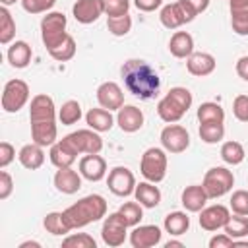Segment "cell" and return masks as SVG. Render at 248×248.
Masks as SVG:
<instances>
[{
    "mask_svg": "<svg viewBox=\"0 0 248 248\" xmlns=\"http://www.w3.org/2000/svg\"><path fill=\"white\" fill-rule=\"evenodd\" d=\"M120 76L124 81V87L138 99H151L157 95L159 87H161V79L159 74L155 72V68L141 60V58H130L122 64L120 68Z\"/></svg>",
    "mask_w": 248,
    "mask_h": 248,
    "instance_id": "1",
    "label": "cell"
},
{
    "mask_svg": "<svg viewBox=\"0 0 248 248\" xmlns=\"http://www.w3.org/2000/svg\"><path fill=\"white\" fill-rule=\"evenodd\" d=\"M62 213L72 231L81 229L89 223H95V221L107 217V202L99 194H89V196L78 200L76 203H72L70 207H66Z\"/></svg>",
    "mask_w": 248,
    "mask_h": 248,
    "instance_id": "2",
    "label": "cell"
},
{
    "mask_svg": "<svg viewBox=\"0 0 248 248\" xmlns=\"http://www.w3.org/2000/svg\"><path fill=\"white\" fill-rule=\"evenodd\" d=\"M192 93H190V89H186V87H172V89H169V93L157 103V114H159V118L163 120V122H169V124H172V122H178L186 112H188V108L192 107Z\"/></svg>",
    "mask_w": 248,
    "mask_h": 248,
    "instance_id": "3",
    "label": "cell"
},
{
    "mask_svg": "<svg viewBox=\"0 0 248 248\" xmlns=\"http://www.w3.org/2000/svg\"><path fill=\"white\" fill-rule=\"evenodd\" d=\"M66 25H68V19L62 12H46V16L41 19V39L46 50H52L56 45H60L68 37Z\"/></svg>",
    "mask_w": 248,
    "mask_h": 248,
    "instance_id": "4",
    "label": "cell"
},
{
    "mask_svg": "<svg viewBox=\"0 0 248 248\" xmlns=\"http://www.w3.org/2000/svg\"><path fill=\"white\" fill-rule=\"evenodd\" d=\"M167 165H169V159H167L165 149H161V147H149L141 155L140 170H141V174H143L145 180L157 184V182H161L167 176Z\"/></svg>",
    "mask_w": 248,
    "mask_h": 248,
    "instance_id": "5",
    "label": "cell"
},
{
    "mask_svg": "<svg viewBox=\"0 0 248 248\" xmlns=\"http://www.w3.org/2000/svg\"><path fill=\"white\" fill-rule=\"evenodd\" d=\"M203 190L207 192L209 200H217L225 194H229L234 186V174L227 167H211L202 182Z\"/></svg>",
    "mask_w": 248,
    "mask_h": 248,
    "instance_id": "6",
    "label": "cell"
},
{
    "mask_svg": "<svg viewBox=\"0 0 248 248\" xmlns=\"http://www.w3.org/2000/svg\"><path fill=\"white\" fill-rule=\"evenodd\" d=\"M196 12L184 2V0H176L172 4H167L161 8L159 12V19L167 29H178L184 23H190L196 19Z\"/></svg>",
    "mask_w": 248,
    "mask_h": 248,
    "instance_id": "7",
    "label": "cell"
},
{
    "mask_svg": "<svg viewBox=\"0 0 248 248\" xmlns=\"http://www.w3.org/2000/svg\"><path fill=\"white\" fill-rule=\"evenodd\" d=\"M29 101V85L23 79H10L2 91V108L6 112L21 110Z\"/></svg>",
    "mask_w": 248,
    "mask_h": 248,
    "instance_id": "8",
    "label": "cell"
},
{
    "mask_svg": "<svg viewBox=\"0 0 248 248\" xmlns=\"http://www.w3.org/2000/svg\"><path fill=\"white\" fill-rule=\"evenodd\" d=\"M159 140H161L163 149L169 151V153H182L190 145L188 130L184 126H180V124H174V122L161 130V138Z\"/></svg>",
    "mask_w": 248,
    "mask_h": 248,
    "instance_id": "9",
    "label": "cell"
},
{
    "mask_svg": "<svg viewBox=\"0 0 248 248\" xmlns=\"http://www.w3.org/2000/svg\"><path fill=\"white\" fill-rule=\"evenodd\" d=\"M126 229H128V225L124 223V219L118 211L108 213V217H105L103 227H101V238L107 246H112V248L122 246L126 240Z\"/></svg>",
    "mask_w": 248,
    "mask_h": 248,
    "instance_id": "10",
    "label": "cell"
},
{
    "mask_svg": "<svg viewBox=\"0 0 248 248\" xmlns=\"http://www.w3.org/2000/svg\"><path fill=\"white\" fill-rule=\"evenodd\" d=\"M107 186L114 196L126 198V196L134 194V190H136V176L128 167H114L108 172Z\"/></svg>",
    "mask_w": 248,
    "mask_h": 248,
    "instance_id": "11",
    "label": "cell"
},
{
    "mask_svg": "<svg viewBox=\"0 0 248 248\" xmlns=\"http://www.w3.org/2000/svg\"><path fill=\"white\" fill-rule=\"evenodd\" d=\"M29 122L39 124V122H56V107L52 97L46 93H39L31 99L29 105Z\"/></svg>",
    "mask_w": 248,
    "mask_h": 248,
    "instance_id": "12",
    "label": "cell"
},
{
    "mask_svg": "<svg viewBox=\"0 0 248 248\" xmlns=\"http://www.w3.org/2000/svg\"><path fill=\"white\" fill-rule=\"evenodd\" d=\"M78 153H99L103 149V138L93 128L89 130H76L66 136Z\"/></svg>",
    "mask_w": 248,
    "mask_h": 248,
    "instance_id": "13",
    "label": "cell"
},
{
    "mask_svg": "<svg viewBox=\"0 0 248 248\" xmlns=\"http://www.w3.org/2000/svg\"><path fill=\"white\" fill-rule=\"evenodd\" d=\"M78 151H76V147L72 145V141L64 136L62 140H56L52 145H50V153H48V157H50V163L56 167V169H64V167H72L74 165V161L78 159Z\"/></svg>",
    "mask_w": 248,
    "mask_h": 248,
    "instance_id": "14",
    "label": "cell"
},
{
    "mask_svg": "<svg viewBox=\"0 0 248 248\" xmlns=\"http://www.w3.org/2000/svg\"><path fill=\"white\" fill-rule=\"evenodd\" d=\"M229 217H231L229 207H225V205H221V203L209 205V207H203V209L200 211V227H202L203 231L213 232V231H217V229H223V227L227 225Z\"/></svg>",
    "mask_w": 248,
    "mask_h": 248,
    "instance_id": "15",
    "label": "cell"
},
{
    "mask_svg": "<svg viewBox=\"0 0 248 248\" xmlns=\"http://www.w3.org/2000/svg\"><path fill=\"white\" fill-rule=\"evenodd\" d=\"M79 174L89 182H99L107 174V161L99 153H85L79 159Z\"/></svg>",
    "mask_w": 248,
    "mask_h": 248,
    "instance_id": "16",
    "label": "cell"
},
{
    "mask_svg": "<svg viewBox=\"0 0 248 248\" xmlns=\"http://www.w3.org/2000/svg\"><path fill=\"white\" fill-rule=\"evenodd\" d=\"M97 101L107 110H118L124 105V93L122 87L116 81H105L97 87Z\"/></svg>",
    "mask_w": 248,
    "mask_h": 248,
    "instance_id": "17",
    "label": "cell"
},
{
    "mask_svg": "<svg viewBox=\"0 0 248 248\" xmlns=\"http://www.w3.org/2000/svg\"><path fill=\"white\" fill-rule=\"evenodd\" d=\"M72 14H74L76 21L89 25L105 14V2L103 0H78L72 8Z\"/></svg>",
    "mask_w": 248,
    "mask_h": 248,
    "instance_id": "18",
    "label": "cell"
},
{
    "mask_svg": "<svg viewBox=\"0 0 248 248\" xmlns=\"http://www.w3.org/2000/svg\"><path fill=\"white\" fill-rule=\"evenodd\" d=\"M161 236L163 232L157 225H136L130 232V244L134 248H151L161 242Z\"/></svg>",
    "mask_w": 248,
    "mask_h": 248,
    "instance_id": "19",
    "label": "cell"
},
{
    "mask_svg": "<svg viewBox=\"0 0 248 248\" xmlns=\"http://www.w3.org/2000/svg\"><path fill=\"white\" fill-rule=\"evenodd\" d=\"M116 124L122 132L134 134L143 126V112L136 105H122L116 114Z\"/></svg>",
    "mask_w": 248,
    "mask_h": 248,
    "instance_id": "20",
    "label": "cell"
},
{
    "mask_svg": "<svg viewBox=\"0 0 248 248\" xmlns=\"http://www.w3.org/2000/svg\"><path fill=\"white\" fill-rule=\"evenodd\" d=\"M207 200H209V196H207V192L203 190L202 184L186 186V188L182 190V196H180V202H182L184 209L190 211V213H200V211L205 207Z\"/></svg>",
    "mask_w": 248,
    "mask_h": 248,
    "instance_id": "21",
    "label": "cell"
},
{
    "mask_svg": "<svg viewBox=\"0 0 248 248\" xmlns=\"http://www.w3.org/2000/svg\"><path fill=\"white\" fill-rule=\"evenodd\" d=\"M217 62L213 58V54L209 52H192L188 58H186V68L192 76H198V78H203V76H209L213 74Z\"/></svg>",
    "mask_w": 248,
    "mask_h": 248,
    "instance_id": "22",
    "label": "cell"
},
{
    "mask_svg": "<svg viewBox=\"0 0 248 248\" xmlns=\"http://www.w3.org/2000/svg\"><path fill=\"white\" fill-rule=\"evenodd\" d=\"M54 186L62 194H76L81 188V174L76 172L72 167L58 169L54 174Z\"/></svg>",
    "mask_w": 248,
    "mask_h": 248,
    "instance_id": "23",
    "label": "cell"
},
{
    "mask_svg": "<svg viewBox=\"0 0 248 248\" xmlns=\"http://www.w3.org/2000/svg\"><path fill=\"white\" fill-rule=\"evenodd\" d=\"M231 25L236 35H248V0H229Z\"/></svg>",
    "mask_w": 248,
    "mask_h": 248,
    "instance_id": "24",
    "label": "cell"
},
{
    "mask_svg": "<svg viewBox=\"0 0 248 248\" xmlns=\"http://www.w3.org/2000/svg\"><path fill=\"white\" fill-rule=\"evenodd\" d=\"M17 159H19V163H21L25 169H29V170H37V169H41L43 163H45V151H43V145H39V143H35V141L23 145V147L19 149V153H17Z\"/></svg>",
    "mask_w": 248,
    "mask_h": 248,
    "instance_id": "25",
    "label": "cell"
},
{
    "mask_svg": "<svg viewBox=\"0 0 248 248\" xmlns=\"http://www.w3.org/2000/svg\"><path fill=\"white\" fill-rule=\"evenodd\" d=\"M169 50L174 58H188L194 52V37L188 31L172 33V37L169 41Z\"/></svg>",
    "mask_w": 248,
    "mask_h": 248,
    "instance_id": "26",
    "label": "cell"
},
{
    "mask_svg": "<svg viewBox=\"0 0 248 248\" xmlns=\"http://www.w3.org/2000/svg\"><path fill=\"white\" fill-rule=\"evenodd\" d=\"M134 196H136V202H140L147 209H153L161 203V190L155 186V182H149V180L136 184Z\"/></svg>",
    "mask_w": 248,
    "mask_h": 248,
    "instance_id": "27",
    "label": "cell"
},
{
    "mask_svg": "<svg viewBox=\"0 0 248 248\" xmlns=\"http://www.w3.org/2000/svg\"><path fill=\"white\" fill-rule=\"evenodd\" d=\"M8 62L14 66V68H17V70H21V68H27L29 66V62H31V56H33V50H31V46L25 43V41H16V43H12V46L8 48Z\"/></svg>",
    "mask_w": 248,
    "mask_h": 248,
    "instance_id": "28",
    "label": "cell"
},
{
    "mask_svg": "<svg viewBox=\"0 0 248 248\" xmlns=\"http://www.w3.org/2000/svg\"><path fill=\"white\" fill-rule=\"evenodd\" d=\"M85 122L95 132H108L114 124V116L110 114V110H107L103 107L101 108H89L85 114Z\"/></svg>",
    "mask_w": 248,
    "mask_h": 248,
    "instance_id": "29",
    "label": "cell"
},
{
    "mask_svg": "<svg viewBox=\"0 0 248 248\" xmlns=\"http://www.w3.org/2000/svg\"><path fill=\"white\" fill-rule=\"evenodd\" d=\"M58 136V128L56 122H39V124H31V140L43 147L52 145L56 141Z\"/></svg>",
    "mask_w": 248,
    "mask_h": 248,
    "instance_id": "30",
    "label": "cell"
},
{
    "mask_svg": "<svg viewBox=\"0 0 248 248\" xmlns=\"http://www.w3.org/2000/svg\"><path fill=\"white\" fill-rule=\"evenodd\" d=\"M165 231L172 236H180L184 234L188 229H190V217L184 213V211H172L165 217V223H163Z\"/></svg>",
    "mask_w": 248,
    "mask_h": 248,
    "instance_id": "31",
    "label": "cell"
},
{
    "mask_svg": "<svg viewBox=\"0 0 248 248\" xmlns=\"http://www.w3.org/2000/svg\"><path fill=\"white\" fill-rule=\"evenodd\" d=\"M43 225H45L46 232H50V234H54V236H64V234H68V232L72 231V229L68 227V223H66L62 211H50V213H46Z\"/></svg>",
    "mask_w": 248,
    "mask_h": 248,
    "instance_id": "32",
    "label": "cell"
},
{
    "mask_svg": "<svg viewBox=\"0 0 248 248\" xmlns=\"http://www.w3.org/2000/svg\"><path fill=\"white\" fill-rule=\"evenodd\" d=\"M198 120L200 124L202 122H225V110L217 103H211V101L202 103L198 108Z\"/></svg>",
    "mask_w": 248,
    "mask_h": 248,
    "instance_id": "33",
    "label": "cell"
},
{
    "mask_svg": "<svg viewBox=\"0 0 248 248\" xmlns=\"http://www.w3.org/2000/svg\"><path fill=\"white\" fill-rule=\"evenodd\" d=\"M16 37V21L8 10V6L0 8V43L8 45Z\"/></svg>",
    "mask_w": 248,
    "mask_h": 248,
    "instance_id": "34",
    "label": "cell"
},
{
    "mask_svg": "<svg viewBox=\"0 0 248 248\" xmlns=\"http://www.w3.org/2000/svg\"><path fill=\"white\" fill-rule=\"evenodd\" d=\"M198 134H200L202 141H205V143H217L225 136V126H223V122H202Z\"/></svg>",
    "mask_w": 248,
    "mask_h": 248,
    "instance_id": "35",
    "label": "cell"
},
{
    "mask_svg": "<svg viewBox=\"0 0 248 248\" xmlns=\"http://www.w3.org/2000/svg\"><path fill=\"white\" fill-rule=\"evenodd\" d=\"M244 147H242V143H238V141H225L223 145H221V159L227 163V165H240L242 161H244Z\"/></svg>",
    "mask_w": 248,
    "mask_h": 248,
    "instance_id": "36",
    "label": "cell"
},
{
    "mask_svg": "<svg viewBox=\"0 0 248 248\" xmlns=\"http://www.w3.org/2000/svg\"><path fill=\"white\" fill-rule=\"evenodd\" d=\"M79 118H81V105L78 101H74V99L66 101L58 110V120L62 122V126H72Z\"/></svg>",
    "mask_w": 248,
    "mask_h": 248,
    "instance_id": "37",
    "label": "cell"
},
{
    "mask_svg": "<svg viewBox=\"0 0 248 248\" xmlns=\"http://www.w3.org/2000/svg\"><path fill=\"white\" fill-rule=\"evenodd\" d=\"M141 207L143 205L140 202H126V203H122L118 207V213L122 215V219H124V223L128 227H136V225H140V221L143 217V209Z\"/></svg>",
    "mask_w": 248,
    "mask_h": 248,
    "instance_id": "38",
    "label": "cell"
},
{
    "mask_svg": "<svg viewBox=\"0 0 248 248\" xmlns=\"http://www.w3.org/2000/svg\"><path fill=\"white\" fill-rule=\"evenodd\" d=\"M48 54H50L56 62H68V60H72L74 54H76V39L68 33V37H66L60 45H56L52 50H48Z\"/></svg>",
    "mask_w": 248,
    "mask_h": 248,
    "instance_id": "39",
    "label": "cell"
},
{
    "mask_svg": "<svg viewBox=\"0 0 248 248\" xmlns=\"http://www.w3.org/2000/svg\"><path fill=\"white\" fill-rule=\"evenodd\" d=\"M223 229L234 240L236 238H242V236H248V215H236V213H234V217L231 215L229 221H227V225Z\"/></svg>",
    "mask_w": 248,
    "mask_h": 248,
    "instance_id": "40",
    "label": "cell"
},
{
    "mask_svg": "<svg viewBox=\"0 0 248 248\" xmlns=\"http://www.w3.org/2000/svg\"><path fill=\"white\" fill-rule=\"evenodd\" d=\"M107 27L114 37H124L132 29V17L130 14H124L118 17H107Z\"/></svg>",
    "mask_w": 248,
    "mask_h": 248,
    "instance_id": "41",
    "label": "cell"
},
{
    "mask_svg": "<svg viewBox=\"0 0 248 248\" xmlns=\"http://www.w3.org/2000/svg\"><path fill=\"white\" fill-rule=\"evenodd\" d=\"M62 246L64 248H95L97 242L91 234L87 232H78V234H68L64 240H62Z\"/></svg>",
    "mask_w": 248,
    "mask_h": 248,
    "instance_id": "42",
    "label": "cell"
},
{
    "mask_svg": "<svg viewBox=\"0 0 248 248\" xmlns=\"http://www.w3.org/2000/svg\"><path fill=\"white\" fill-rule=\"evenodd\" d=\"M231 209L236 215H248V190H236L231 196Z\"/></svg>",
    "mask_w": 248,
    "mask_h": 248,
    "instance_id": "43",
    "label": "cell"
},
{
    "mask_svg": "<svg viewBox=\"0 0 248 248\" xmlns=\"http://www.w3.org/2000/svg\"><path fill=\"white\" fill-rule=\"evenodd\" d=\"M105 2V14L107 17H118L128 14L130 0H103Z\"/></svg>",
    "mask_w": 248,
    "mask_h": 248,
    "instance_id": "44",
    "label": "cell"
},
{
    "mask_svg": "<svg viewBox=\"0 0 248 248\" xmlns=\"http://www.w3.org/2000/svg\"><path fill=\"white\" fill-rule=\"evenodd\" d=\"M19 2L27 14H43L56 4V0H19Z\"/></svg>",
    "mask_w": 248,
    "mask_h": 248,
    "instance_id": "45",
    "label": "cell"
},
{
    "mask_svg": "<svg viewBox=\"0 0 248 248\" xmlns=\"http://www.w3.org/2000/svg\"><path fill=\"white\" fill-rule=\"evenodd\" d=\"M232 114L240 122H248V95H236L232 101Z\"/></svg>",
    "mask_w": 248,
    "mask_h": 248,
    "instance_id": "46",
    "label": "cell"
},
{
    "mask_svg": "<svg viewBox=\"0 0 248 248\" xmlns=\"http://www.w3.org/2000/svg\"><path fill=\"white\" fill-rule=\"evenodd\" d=\"M16 159V149L10 141H2L0 143V169H6L12 161Z\"/></svg>",
    "mask_w": 248,
    "mask_h": 248,
    "instance_id": "47",
    "label": "cell"
},
{
    "mask_svg": "<svg viewBox=\"0 0 248 248\" xmlns=\"http://www.w3.org/2000/svg\"><path fill=\"white\" fill-rule=\"evenodd\" d=\"M12 190H14V180H12L10 172H6V170H0V200H6V198H10Z\"/></svg>",
    "mask_w": 248,
    "mask_h": 248,
    "instance_id": "48",
    "label": "cell"
},
{
    "mask_svg": "<svg viewBox=\"0 0 248 248\" xmlns=\"http://www.w3.org/2000/svg\"><path fill=\"white\" fill-rule=\"evenodd\" d=\"M232 244H234V238L229 236L227 232L217 234V236H213V238L209 240V248H231Z\"/></svg>",
    "mask_w": 248,
    "mask_h": 248,
    "instance_id": "49",
    "label": "cell"
},
{
    "mask_svg": "<svg viewBox=\"0 0 248 248\" xmlns=\"http://www.w3.org/2000/svg\"><path fill=\"white\" fill-rule=\"evenodd\" d=\"M134 4L141 12H155L157 8L163 6V0H134Z\"/></svg>",
    "mask_w": 248,
    "mask_h": 248,
    "instance_id": "50",
    "label": "cell"
},
{
    "mask_svg": "<svg viewBox=\"0 0 248 248\" xmlns=\"http://www.w3.org/2000/svg\"><path fill=\"white\" fill-rule=\"evenodd\" d=\"M236 74H238V78L248 81V56H240L236 60Z\"/></svg>",
    "mask_w": 248,
    "mask_h": 248,
    "instance_id": "51",
    "label": "cell"
},
{
    "mask_svg": "<svg viewBox=\"0 0 248 248\" xmlns=\"http://www.w3.org/2000/svg\"><path fill=\"white\" fill-rule=\"evenodd\" d=\"M184 2H186V4H188V6H190L198 16H200L202 12H205V10H207V6H209V0H184Z\"/></svg>",
    "mask_w": 248,
    "mask_h": 248,
    "instance_id": "52",
    "label": "cell"
},
{
    "mask_svg": "<svg viewBox=\"0 0 248 248\" xmlns=\"http://www.w3.org/2000/svg\"><path fill=\"white\" fill-rule=\"evenodd\" d=\"M29 246H31V248H41V244L35 242V240H27V242H21V244H19V248H29Z\"/></svg>",
    "mask_w": 248,
    "mask_h": 248,
    "instance_id": "53",
    "label": "cell"
},
{
    "mask_svg": "<svg viewBox=\"0 0 248 248\" xmlns=\"http://www.w3.org/2000/svg\"><path fill=\"white\" fill-rule=\"evenodd\" d=\"M174 246H182V242H180V240H169V242L165 244V248H174Z\"/></svg>",
    "mask_w": 248,
    "mask_h": 248,
    "instance_id": "54",
    "label": "cell"
},
{
    "mask_svg": "<svg viewBox=\"0 0 248 248\" xmlns=\"http://www.w3.org/2000/svg\"><path fill=\"white\" fill-rule=\"evenodd\" d=\"M2 2V6H12V4H16L17 0H0Z\"/></svg>",
    "mask_w": 248,
    "mask_h": 248,
    "instance_id": "55",
    "label": "cell"
}]
</instances>
